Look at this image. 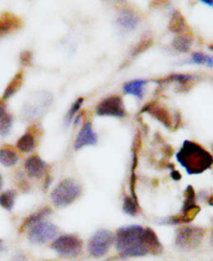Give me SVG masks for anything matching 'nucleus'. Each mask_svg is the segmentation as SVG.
<instances>
[{"label":"nucleus","mask_w":213,"mask_h":261,"mask_svg":"<svg viewBox=\"0 0 213 261\" xmlns=\"http://www.w3.org/2000/svg\"><path fill=\"white\" fill-rule=\"evenodd\" d=\"M176 158L189 175L202 174L213 166V155L202 145L192 141H184Z\"/></svg>","instance_id":"f257e3e1"},{"label":"nucleus","mask_w":213,"mask_h":261,"mask_svg":"<svg viewBox=\"0 0 213 261\" xmlns=\"http://www.w3.org/2000/svg\"><path fill=\"white\" fill-rule=\"evenodd\" d=\"M143 227L137 225L123 227L117 230L114 241L120 258L143 257L149 254L143 239Z\"/></svg>","instance_id":"f03ea898"},{"label":"nucleus","mask_w":213,"mask_h":261,"mask_svg":"<svg viewBox=\"0 0 213 261\" xmlns=\"http://www.w3.org/2000/svg\"><path fill=\"white\" fill-rule=\"evenodd\" d=\"M82 194V186L73 178H65L51 191L50 198L54 206L65 208L73 203Z\"/></svg>","instance_id":"7ed1b4c3"},{"label":"nucleus","mask_w":213,"mask_h":261,"mask_svg":"<svg viewBox=\"0 0 213 261\" xmlns=\"http://www.w3.org/2000/svg\"><path fill=\"white\" fill-rule=\"evenodd\" d=\"M205 230L200 227H182L177 231L175 245L182 251L197 249L204 238Z\"/></svg>","instance_id":"20e7f679"},{"label":"nucleus","mask_w":213,"mask_h":261,"mask_svg":"<svg viewBox=\"0 0 213 261\" xmlns=\"http://www.w3.org/2000/svg\"><path fill=\"white\" fill-rule=\"evenodd\" d=\"M51 248L62 257L74 258L82 253L83 241L76 235L66 234L55 238Z\"/></svg>","instance_id":"39448f33"},{"label":"nucleus","mask_w":213,"mask_h":261,"mask_svg":"<svg viewBox=\"0 0 213 261\" xmlns=\"http://www.w3.org/2000/svg\"><path fill=\"white\" fill-rule=\"evenodd\" d=\"M27 230V238L34 245H44L54 239L59 233L56 226L45 220L36 223Z\"/></svg>","instance_id":"423d86ee"},{"label":"nucleus","mask_w":213,"mask_h":261,"mask_svg":"<svg viewBox=\"0 0 213 261\" xmlns=\"http://www.w3.org/2000/svg\"><path fill=\"white\" fill-rule=\"evenodd\" d=\"M114 235L109 230H99L89 240V254L94 258L104 257L114 242Z\"/></svg>","instance_id":"0eeeda50"},{"label":"nucleus","mask_w":213,"mask_h":261,"mask_svg":"<svg viewBox=\"0 0 213 261\" xmlns=\"http://www.w3.org/2000/svg\"><path fill=\"white\" fill-rule=\"evenodd\" d=\"M95 113L100 117L125 118L127 116L123 99L118 96H110L101 101L95 107Z\"/></svg>","instance_id":"6e6552de"},{"label":"nucleus","mask_w":213,"mask_h":261,"mask_svg":"<svg viewBox=\"0 0 213 261\" xmlns=\"http://www.w3.org/2000/svg\"><path fill=\"white\" fill-rule=\"evenodd\" d=\"M141 114H148L151 116L155 120H157L159 123H161L164 127L171 129L173 122L172 118L169 114V111L162 106L161 104L157 102H149L146 105H144L140 111Z\"/></svg>","instance_id":"1a4fd4ad"},{"label":"nucleus","mask_w":213,"mask_h":261,"mask_svg":"<svg viewBox=\"0 0 213 261\" xmlns=\"http://www.w3.org/2000/svg\"><path fill=\"white\" fill-rule=\"evenodd\" d=\"M98 141L99 138L93 130L92 123L90 121H86L83 124L79 135H77L75 139L74 149L75 150H80V149L87 146H94L98 144Z\"/></svg>","instance_id":"9d476101"},{"label":"nucleus","mask_w":213,"mask_h":261,"mask_svg":"<svg viewBox=\"0 0 213 261\" xmlns=\"http://www.w3.org/2000/svg\"><path fill=\"white\" fill-rule=\"evenodd\" d=\"M46 163L37 154L29 156L24 163V169L29 177L40 178L46 172Z\"/></svg>","instance_id":"9b49d317"},{"label":"nucleus","mask_w":213,"mask_h":261,"mask_svg":"<svg viewBox=\"0 0 213 261\" xmlns=\"http://www.w3.org/2000/svg\"><path fill=\"white\" fill-rule=\"evenodd\" d=\"M22 28V21L16 15L5 13L0 15V38Z\"/></svg>","instance_id":"f8f14e48"},{"label":"nucleus","mask_w":213,"mask_h":261,"mask_svg":"<svg viewBox=\"0 0 213 261\" xmlns=\"http://www.w3.org/2000/svg\"><path fill=\"white\" fill-rule=\"evenodd\" d=\"M117 25L125 32H132L136 29L140 22L139 16L135 13L133 10L124 9L118 14L117 17Z\"/></svg>","instance_id":"ddd939ff"},{"label":"nucleus","mask_w":213,"mask_h":261,"mask_svg":"<svg viewBox=\"0 0 213 261\" xmlns=\"http://www.w3.org/2000/svg\"><path fill=\"white\" fill-rule=\"evenodd\" d=\"M168 31L177 35L189 34L190 29L181 12L175 11L172 13L168 22Z\"/></svg>","instance_id":"4468645a"},{"label":"nucleus","mask_w":213,"mask_h":261,"mask_svg":"<svg viewBox=\"0 0 213 261\" xmlns=\"http://www.w3.org/2000/svg\"><path fill=\"white\" fill-rule=\"evenodd\" d=\"M147 81L143 79H135L127 82L124 85V92L127 95H132L138 99H142L144 96V86Z\"/></svg>","instance_id":"2eb2a0df"},{"label":"nucleus","mask_w":213,"mask_h":261,"mask_svg":"<svg viewBox=\"0 0 213 261\" xmlns=\"http://www.w3.org/2000/svg\"><path fill=\"white\" fill-rule=\"evenodd\" d=\"M198 79L197 76L195 74H188V73H172L169 74L167 77L158 79L156 82L158 84H167V83H172V82H177L180 85L186 86L190 83H192L193 81H196Z\"/></svg>","instance_id":"dca6fc26"},{"label":"nucleus","mask_w":213,"mask_h":261,"mask_svg":"<svg viewBox=\"0 0 213 261\" xmlns=\"http://www.w3.org/2000/svg\"><path fill=\"white\" fill-rule=\"evenodd\" d=\"M36 146H37V140H36L35 134L32 132L25 133L22 137H20V139L17 141V144H16L18 150L23 153H29L34 151Z\"/></svg>","instance_id":"f3484780"},{"label":"nucleus","mask_w":213,"mask_h":261,"mask_svg":"<svg viewBox=\"0 0 213 261\" xmlns=\"http://www.w3.org/2000/svg\"><path fill=\"white\" fill-rule=\"evenodd\" d=\"M24 82V74L22 71L17 72L15 76L13 77V79L10 81V83L8 84V86L5 89L3 99L4 100H9L10 98H12L15 94H17L18 90L21 88V86L23 85Z\"/></svg>","instance_id":"a211bd4d"},{"label":"nucleus","mask_w":213,"mask_h":261,"mask_svg":"<svg viewBox=\"0 0 213 261\" xmlns=\"http://www.w3.org/2000/svg\"><path fill=\"white\" fill-rule=\"evenodd\" d=\"M51 209L49 207H45L41 210L37 211L36 213L29 215L23 222L22 225L20 227V231H23V230H26V229H29L32 226L36 225V223L40 222L42 220H44L47 216H49L51 214Z\"/></svg>","instance_id":"6ab92c4d"},{"label":"nucleus","mask_w":213,"mask_h":261,"mask_svg":"<svg viewBox=\"0 0 213 261\" xmlns=\"http://www.w3.org/2000/svg\"><path fill=\"white\" fill-rule=\"evenodd\" d=\"M19 161V156L14 149L10 146L0 148V164L5 167H13Z\"/></svg>","instance_id":"aec40b11"},{"label":"nucleus","mask_w":213,"mask_h":261,"mask_svg":"<svg viewBox=\"0 0 213 261\" xmlns=\"http://www.w3.org/2000/svg\"><path fill=\"white\" fill-rule=\"evenodd\" d=\"M197 194L192 186H187L184 191V201L182 204L181 213H186L187 211L197 207Z\"/></svg>","instance_id":"412c9836"},{"label":"nucleus","mask_w":213,"mask_h":261,"mask_svg":"<svg viewBox=\"0 0 213 261\" xmlns=\"http://www.w3.org/2000/svg\"><path fill=\"white\" fill-rule=\"evenodd\" d=\"M153 45V37L150 34H144L141 39L135 44V46L132 48L131 50V58H135L137 56L141 55L142 53H144L145 50H147L150 46Z\"/></svg>","instance_id":"4be33fe9"},{"label":"nucleus","mask_w":213,"mask_h":261,"mask_svg":"<svg viewBox=\"0 0 213 261\" xmlns=\"http://www.w3.org/2000/svg\"><path fill=\"white\" fill-rule=\"evenodd\" d=\"M172 47L179 53H188L192 45V39L190 38L189 34L178 35L171 43Z\"/></svg>","instance_id":"5701e85b"},{"label":"nucleus","mask_w":213,"mask_h":261,"mask_svg":"<svg viewBox=\"0 0 213 261\" xmlns=\"http://www.w3.org/2000/svg\"><path fill=\"white\" fill-rule=\"evenodd\" d=\"M13 125V117L6 111V107L0 108V136L7 137Z\"/></svg>","instance_id":"b1692460"},{"label":"nucleus","mask_w":213,"mask_h":261,"mask_svg":"<svg viewBox=\"0 0 213 261\" xmlns=\"http://www.w3.org/2000/svg\"><path fill=\"white\" fill-rule=\"evenodd\" d=\"M17 193L14 190H8L0 194V207L7 211H12L15 206Z\"/></svg>","instance_id":"393cba45"},{"label":"nucleus","mask_w":213,"mask_h":261,"mask_svg":"<svg viewBox=\"0 0 213 261\" xmlns=\"http://www.w3.org/2000/svg\"><path fill=\"white\" fill-rule=\"evenodd\" d=\"M123 211L130 216H137L139 213L138 201L135 200L132 196H126L123 202Z\"/></svg>","instance_id":"a878e982"},{"label":"nucleus","mask_w":213,"mask_h":261,"mask_svg":"<svg viewBox=\"0 0 213 261\" xmlns=\"http://www.w3.org/2000/svg\"><path fill=\"white\" fill-rule=\"evenodd\" d=\"M189 63L198 64V65H207L209 67H213V57L204 53H193Z\"/></svg>","instance_id":"bb28decb"},{"label":"nucleus","mask_w":213,"mask_h":261,"mask_svg":"<svg viewBox=\"0 0 213 261\" xmlns=\"http://www.w3.org/2000/svg\"><path fill=\"white\" fill-rule=\"evenodd\" d=\"M83 103H84V98H79V99H77V100L71 105V107L69 108L68 113H67V115H66V118H65L67 124H69V123L75 118V116L77 115V113H79V110L81 109Z\"/></svg>","instance_id":"cd10ccee"},{"label":"nucleus","mask_w":213,"mask_h":261,"mask_svg":"<svg viewBox=\"0 0 213 261\" xmlns=\"http://www.w3.org/2000/svg\"><path fill=\"white\" fill-rule=\"evenodd\" d=\"M33 62V54L29 50H24L20 55V63L23 66H31Z\"/></svg>","instance_id":"c85d7f7f"},{"label":"nucleus","mask_w":213,"mask_h":261,"mask_svg":"<svg viewBox=\"0 0 213 261\" xmlns=\"http://www.w3.org/2000/svg\"><path fill=\"white\" fill-rule=\"evenodd\" d=\"M169 3V0H151L150 7L151 8H160L164 7Z\"/></svg>","instance_id":"c756f323"},{"label":"nucleus","mask_w":213,"mask_h":261,"mask_svg":"<svg viewBox=\"0 0 213 261\" xmlns=\"http://www.w3.org/2000/svg\"><path fill=\"white\" fill-rule=\"evenodd\" d=\"M170 176H171L172 179H175V180H180V179H181V174H180V172L177 171V170H175V169L171 170Z\"/></svg>","instance_id":"7c9ffc66"},{"label":"nucleus","mask_w":213,"mask_h":261,"mask_svg":"<svg viewBox=\"0 0 213 261\" xmlns=\"http://www.w3.org/2000/svg\"><path fill=\"white\" fill-rule=\"evenodd\" d=\"M13 261H27L24 255H17L14 257Z\"/></svg>","instance_id":"2f4dec72"},{"label":"nucleus","mask_w":213,"mask_h":261,"mask_svg":"<svg viewBox=\"0 0 213 261\" xmlns=\"http://www.w3.org/2000/svg\"><path fill=\"white\" fill-rule=\"evenodd\" d=\"M201 3H203L204 5L208 6V7H211L213 8V0H200Z\"/></svg>","instance_id":"473e14b6"},{"label":"nucleus","mask_w":213,"mask_h":261,"mask_svg":"<svg viewBox=\"0 0 213 261\" xmlns=\"http://www.w3.org/2000/svg\"><path fill=\"white\" fill-rule=\"evenodd\" d=\"M206 201L208 202L209 206H212V207H213V194L208 195V197H207V200H206Z\"/></svg>","instance_id":"72a5a7b5"},{"label":"nucleus","mask_w":213,"mask_h":261,"mask_svg":"<svg viewBox=\"0 0 213 261\" xmlns=\"http://www.w3.org/2000/svg\"><path fill=\"white\" fill-rule=\"evenodd\" d=\"M3 186H4V177L2 174H0V191L3 189Z\"/></svg>","instance_id":"f704fd0d"},{"label":"nucleus","mask_w":213,"mask_h":261,"mask_svg":"<svg viewBox=\"0 0 213 261\" xmlns=\"http://www.w3.org/2000/svg\"><path fill=\"white\" fill-rule=\"evenodd\" d=\"M210 241H211V245L213 246V221H212V230H211V238H210Z\"/></svg>","instance_id":"c9c22d12"},{"label":"nucleus","mask_w":213,"mask_h":261,"mask_svg":"<svg viewBox=\"0 0 213 261\" xmlns=\"http://www.w3.org/2000/svg\"><path fill=\"white\" fill-rule=\"evenodd\" d=\"M3 239H0V251H2L3 250Z\"/></svg>","instance_id":"e433bc0d"},{"label":"nucleus","mask_w":213,"mask_h":261,"mask_svg":"<svg viewBox=\"0 0 213 261\" xmlns=\"http://www.w3.org/2000/svg\"><path fill=\"white\" fill-rule=\"evenodd\" d=\"M4 106H5V104H4L3 100H0V108H2V107H4Z\"/></svg>","instance_id":"4c0bfd02"},{"label":"nucleus","mask_w":213,"mask_h":261,"mask_svg":"<svg viewBox=\"0 0 213 261\" xmlns=\"http://www.w3.org/2000/svg\"><path fill=\"white\" fill-rule=\"evenodd\" d=\"M209 49H211V50H213V44H211V45H209Z\"/></svg>","instance_id":"58836bf2"},{"label":"nucleus","mask_w":213,"mask_h":261,"mask_svg":"<svg viewBox=\"0 0 213 261\" xmlns=\"http://www.w3.org/2000/svg\"><path fill=\"white\" fill-rule=\"evenodd\" d=\"M212 152H213V144H212Z\"/></svg>","instance_id":"ea45409f"}]
</instances>
